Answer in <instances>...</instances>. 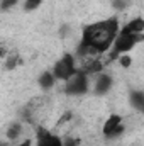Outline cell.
Returning a JSON list of instances; mask_svg holds the SVG:
<instances>
[{
	"label": "cell",
	"mask_w": 144,
	"mask_h": 146,
	"mask_svg": "<svg viewBox=\"0 0 144 146\" xmlns=\"http://www.w3.org/2000/svg\"><path fill=\"white\" fill-rule=\"evenodd\" d=\"M119 36V22L115 19L100 21L90 24L83 29L81 34V48L83 53H104Z\"/></svg>",
	"instance_id": "obj_1"
},
{
	"label": "cell",
	"mask_w": 144,
	"mask_h": 146,
	"mask_svg": "<svg viewBox=\"0 0 144 146\" xmlns=\"http://www.w3.org/2000/svg\"><path fill=\"white\" fill-rule=\"evenodd\" d=\"M143 39L141 34H132L126 29H122V33H119V36L114 41V56L115 54H126L127 51H131L139 41Z\"/></svg>",
	"instance_id": "obj_2"
},
{
	"label": "cell",
	"mask_w": 144,
	"mask_h": 146,
	"mask_svg": "<svg viewBox=\"0 0 144 146\" xmlns=\"http://www.w3.org/2000/svg\"><path fill=\"white\" fill-rule=\"evenodd\" d=\"M75 60H73L70 54L63 56L61 60L56 61L54 65V76L59 78V80H70L73 75H75Z\"/></svg>",
	"instance_id": "obj_3"
},
{
	"label": "cell",
	"mask_w": 144,
	"mask_h": 146,
	"mask_svg": "<svg viewBox=\"0 0 144 146\" xmlns=\"http://www.w3.org/2000/svg\"><path fill=\"white\" fill-rule=\"evenodd\" d=\"M104 134L105 136H117L124 131V126H122V115L120 114H112L108 115V119L104 122V127H102Z\"/></svg>",
	"instance_id": "obj_4"
},
{
	"label": "cell",
	"mask_w": 144,
	"mask_h": 146,
	"mask_svg": "<svg viewBox=\"0 0 144 146\" xmlns=\"http://www.w3.org/2000/svg\"><path fill=\"white\" fill-rule=\"evenodd\" d=\"M66 92L71 95H80L87 90V76L85 73H75L70 80H66Z\"/></svg>",
	"instance_id": "obj_5"
},
{
	"label": "cell",
	"mask_w": 144,
	"mask_h": 146,
	"mask_svg": "<svg viewBox=\"0 0 144 146\" xmlns=\"http://www.w3.org/2000/svg\"><path fill=\"white\" fill-rule=\"evenodd\" d=\"M37 146H63V143L58 139V138H54V136H51L49 133H39V141H37Z\"/></svg>",
	"instance_id": "obj_6"
},
{
	"label": "cell",
	"mask_w": 144,
	"mask_h": 146,
	"mask_svg": "<svg viewBox=\"0 0 144 146\" xmlns=\"http://www.w3.org/2000/svg\"><path fill=\"white\" fill-rule=\"evenodd\" d=\"M112 85V78L108 75H100L97 78V83H95V92L97 94H105Z\"/></svg>",
	"instance_id": "obj_7"
},
{
	"label": "cell",
	"mask_w": 144,
	"mask_h": 146,
	"mask_svg": "<svg viewBox=\"0 0 144 146\" xmlns=\"http://www.w3.org/2000/svg\"><path fill=\"white\" fill-rule=\"evenodd\" d=\"M124 29H126V31H129V33H132V34H143V31H144V19H141V17L132 19V21H131Z\"/></svg>",
	"instance_id": "obj_8"
},
{
	"label": "cell",
	"mask_w": 144,
	"mask_h": 146,
	"mask_svg": "<svg viewBox=\"0 0 144 146\" xmlns=\"http://www.w3.org/2000/svg\"><path fill=\"white\" fill-rule=\"evenodd\" d=\"M131 99H132V106L137 110L144 112V94L143 92H134Z\"/></svg>",
	"instance_id": "obj_9"
},
{
	"label": "cell",
	"mask_w": 144,
	"mask_h": 146,
	"mask_svg": "<svg viewBox=\"0 0 144 146\" xmlns=\"http://www.w3.org/2000/svg\"><path fill=\"white\" fill-rule=\"evenodd\" d=\"M54 73H42L41 75V78H39V83H41V87L42 88H49V87H53V83H54Z\"/></svg>",
	"instance_id": "obj_10"
},
{
	"label": "cell",
	"mask_w": 144,
	"mask_h": 146,
	"mask_svg": "<svg viewBox=\"0 0 144 146\" xmlns=\"http://www.w3.org/2000/svg\"><path fill=\"white\" fill-rule=\"evenodd\" d=\"M119 63H120V66L129 68V66H131V63H132V58H131V56H127V54H120V56H119Z\"/></svg>",
	"instance_id": "obj_11"
},
{
	"label": "cell",
	"mask_w": 144,
	"mask_h": 146,
	"mask_svg": "<svg viewBox=\"0 0 144 146\" xmlns=\"http://www.w3.org/2000/svg\"><path fill=\"white\" fill-rule=\"evenodd\" d=\"M42 3V0H26V10H34Z\"/></svg>",
	"instance_id": "obj_12"
},
{
	"label": "cell",
	"mask_w": 144,
	"mask_h": 146,
	"mask_svg": "<svg viewBox=\"0 0 144 146\" xmlns=\"http://www.w3.org/2000/svg\"><path fill=\"white\" fill-rule=\"evenodd\" d=\"M20 131V126H12V129L9 131V138H15Z\"/></svg>",
	"instance_id": "obj_13"
},
{
	"label": "cell",
	"mask_w": 144,
	"mask_h": 146,
	"mask_svg": "<svg viewBox=\"0 0 144 146\" xmlns=\"http://www.w3.org/2000/svg\"><path fill=\"white\" fill-rule=\"evenodd\" d=\"M14 3H17V0H2V7H3V9H9V7H12Z\"/></svg>",
	"instance_id": "obj_14"
},
{
	"label": "cell",
	"mask_w": 144,
	"mask_h": 146,
	"mask_svg": "<svg viewBox=\"0 0 144 146\" xmlns=\"http://www.w3.org/2000/svg\"><path fill=\"white\" fill-rule=\"evenodd\" d=\"M17 146H32V145H31V141H24V143H20V145H17Z\"/></svg>",
	"instance_id": "obj_15"
}]
</instances>
